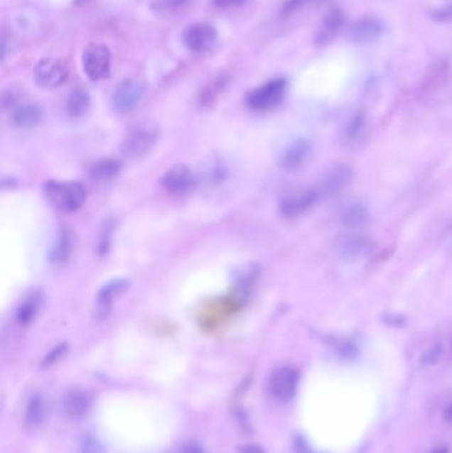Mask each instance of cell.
I'll return each instance as SVG.
<instances>
[{"label": "cell", "mask_w": 452, "mask_h": 453, "mask_svg": "<svg viewBox=\"0 0 452 453\" xmlns=\"http://www.w3.org/2000/svg\"><path fill=\"white\" fill-rule=\"evenodd\" d=\"M369 211L367 208H365L362 204H353L350 207L346 208L343 214V224L346 228L355 229V228H361L365 224L369 223Z\"/></svg>", "instance_id": "24"}, {"label": "cell", "mask_w": 452, "mask_h": 453, "mask_svg": "<svg viewBox=\"0 0 452 453\" xmlns=\"http://www.w3.org/2000/svg\"><path fill=\"white\" fill-rule=\"evenodd\" d=\"M73 248H75L73 234L69 229H61L48 249V261L53 266L67 264L72 256Z\"/></svg>", "instance_id": "14"}, {"label": "cell", "mask_w": 452, "mask_h": 453, "mask_svg": "<svg viewBox=\"0 0 452 453\" xmlns=\"http://www.w3.org/2000/svg\"><path fill=\"white\" fill-rule=\"evenodd\" d=\"M190 0H154V9L158 11H176L186 6Z\"/></svg>", "instance_id": "27"}, {"label": "cell", "mask_w": 452, "mask_h": 453, "mask_svg": "<svg viewBox=\"0 0 452 453\" xmlns=\"http://www.w3.org/2000/svg\"><path fill=\"white\" fill-rule=\"evenodd\" d=\"M82 70L90 81L99 82L108 79L112 70V53L107 45L90 43L82 52Z\"/></svg>", "instance_id": "3"}, {"label": "cell", "mask_w": 452, "mask_h": 453, "mask_svg": "<svg viewBox=\"0 0 452 453\" xmlns=\"http://www.w3.org/2000/svg\"><path fill=\"white\" fill-rule=\"evenodd\" d=\"M384 27L381 21L372 16H365L354 21L349 28V39L354 44H372L375 40L380 39L382 35Z\"/></svg>", "instance_id": "12"}, {"label": "cell", "mask_w": 452, "mask_h": 453, "mask_svg": "<svg viewBox=\"0 0 452 453\" xmlns=\"http://www.w3.org/2000/svg\"><path fill=\"white\" fill-rule=\"evenodd\" d=\"M145 94V85L138 80H127L118 85L113 96L112 105L119 114H127L137 108Z\"/></svg>", "instance_id": "8"}, {"label": "cell", "mask_w": 452, "mask_h": 453, "mask_svg": "<svg viewBox=\"0 0 452 453\" xmlns=\"http://www.w3.org/2000/svg\"><path fill=\"white\" fill-rule=\"evenodd\" d=\"M65 350H67V346L65 345H60L58 346L56 349H53L50 354H48V356L45 358L44 365H52V364H55V362L65 353Z\"/></svg>", "instance_id": "29"}, {"label": "cell", "mask_w": 452, "mask_h": 453, "mask_svg": "<svg viewBox=\"0 0 452 453\" xmlns=\"http://www.w3.org/2000/svg\"><path fill=\"white\" fill-rule=\"evenodd\" d=\"M444 419H446L448 423H452V403L447 407V410H446V413H444Z\"/></svg>", "instance_id": "32"}, {"label": "cell", "mask_w": 452, "mask_h": 453, "mask_svg": "<svg viewBox=\"0 0 452 453\" xmlns=\"http://www.w3.org/2000/svg\"><path fill=\"white\" fill-rule=\"evenodd\" d=\"M434 453H448V449H447V448H442V449H438V451H435Z\"/></svg>", "instance_id": "34"}, {"label": "cell", "mask_w": 452, "mask_h": 453, "mask_svg": "<svg viewBox=\"0 0 452 453\" xmlns=\"http://www.w3.org/2000/svg\"><path fill=\"white\" fill-rule=\"evenodd\" d=\"M311 0H288L283 9V16H291L297 11L301 10Z\"/></svg>", "instance_id": "28"}, {"label": "cell", "mask_w": 452, "mask_h": 453, "mask_svg": "<svg viewBox=\"0 0 452 453\" xmlns=\"http://www.w3.org/2000/svg\"><path fill=\"white\" fill-rule=\"evenodd\" d=\"M92 398L84 391H72L64 399V411L70 417H82L88 414Z\"/></svg>", "instance_id": "19"}, {"label": "cell", "mask_w": 452, "mask_h": 453, "mask_svg": "<svg viewBox=\"0 0 452 453\" xmlns=\"http://www.w3.org/2000/svg\"><path fill=\"white\" fill-rule=\"evenodd\" d=\"M243 453H263V451L259 447H246Z\"/></svg>", "instance_id": "33"}, {"label": "cell", "mask_w": 452, "mask_h": 453, "mask_svg": "<svg viewBox=\"0 0 452 453\" xmlns=\"http://www.w3.org/2000/svg\"><path fill=\"white\" fill-rule=\"evenodd\" d=\"M41 109L36 104H23L14 110L12 122L18 128L30 129L36 126L41 119Z\"/></svg>", "instance_id": "21"}, {"label": "cell", "mask_w": 452, "mask_h": 453, "mask_svg": "<svg viewBox=\"0 0 452 453\" xmlns=\"http://www.w3.org/2000/svg\"><path fill=\"white\" fill-rule=\"evenodd\" d=\"M158 139L159 129L157 125L148 121L137 122L127 130L121 142V153L129 160H139L151 153Z\"/></svg>", "instance_id": "2"}, {"label": "cell", "mask_w": 452, "mask_h": 453, "mask_svg": "<svg viewBox=\"0 0 452 453\" xmlns=\"http://www.w3.org/2000/svg\"><path fill=\"white\" fill-rule=\"evenodd\" d=\"M350 178H352V170L348 166L341 165V166H337V168H333L324 178L323 183L316 188H317L321 199L323 197H333L341 188L348 185Z\"/></svg>", "instance_id": "15"}, {"label": "cell", "mask_w": 452, "mask_h": 453, "mask_svg": "<svg viewBox=\"0 0 452 453\" xmlns=\"http://www.w3.org/2000/svg\"><path fill=\"white\" fill-rule=\"evenodd\" d=\"M217 30L208 23H195L183 32V44L193 53H203L217 41Z\"/></svg>", "instance_id": "9"}, {"label": "cell", "mask_w": 452, "mask_h": 453, "mask_svg": "<svg viewBox=\"0 0 452 453\" xmlns=\"http://www.w3.org/2000/svg\"><path fill=\"white\" fill-rule=\"evenodd\" d=\"M69 76V68L64 60L48 59L40 60L33 70V79L40 88H60Z\"/></svg>", "instance_id": "5"}, {"label": "cell", "mask_w": 452, "mask_h": 453, "mask_svg": "<svg viewBox=\"0 0 452 453\" xmlns=\"http://www.w3.org/2000/svg\"><path fill=\"white\" fill-rule=\"evenodd\" d=\"M228 85V77L226 76H217L206 84L198 94V101L202 107L212 105L217 97L225 92Z\"/></svg>", "instance_id": "22"}, {"label": "cell", "mask_w": 452, "mask_h": 453, "mask_svg": "<svg viewBox=\"0 0 452 453\" xmlns=\"http://www.w3.org/2000/svg\"><path fill=\"white\" fill-rule=\"evenodd\" d=\"M129 280L127 278H114L109 281L108 284L102 286L97 293V304H99V312L104 315H107L112 307V304L114 298L121 296L129 289Z\"/></svg>", "instance_id": "17"}, {"label": "cell", "mask_w": 452, "mask_h": 453, "mask_svg": "<svg viewBox=\"0 0 452 453\" xmlns=\"http://www.w3.org/2000/svg\"><path fill=\"white\" fill-rule=\"evenodd\" d=\"M321 199L317 188H308L289 194L281 199L279 209L285 217H297L305 214L309 208L313 207Z\"/></svg>", "instance_id": "10"}, {"label": "cell", "mask_w": 452, "mask_h": 453, "mask_svg": "<svg viewBox=\"0 0 452 453\" xmlns=\"http://www.w3.org/2000/svg\"><path fill=\"white\" fill-rule=\"evenodd\" d=\"M335 251L341 260L353 263L369 256L373 251V243L361 234H344L335 239Z\"/></svg>", "instance_id": "6"}, {"label": "cell", "mask_w": 452, "mask_h": 453, "mask_svg": "<svg viewBox=\"0 0 452 453\" xmlns=\"http://www.w3.org/2000/svg\"><path fill=\"white\" fill-rule=\"evenodd\" d=\"M122 170V163L118 159H101L89 168V175L96 182H109L117 177Z\"/></svg>", "instance_id": "20"}, {"label": "cell", "mask_w": 452, "mask_h": 453, "mask_svg": "<svg viewBox=\"0 0 452 453\" xmlns=\"http://www.w3.org/2000/svg\"><path fill=\"white\" fill-rule=\"evenodd\" d=\"M197 185V174L185 165L170 168L162 178V187L173 197H186L195 190Z\"/></svg>", "instance_id": "7"}, {"label": "cell", "mask_w": 452, "mask_h": 453, "mask_svg": "<svg viewBox=\"0 0 452 453\" xmlns=\"http://www.w3.org/2000/svg\"><path fill=\"white\" fill-rule=\"evenodd\" d=\"M344 26V15L340 11L329 12L316 32L315 41L318 45L332 43Z\"/></svg>", "instance_id": "16"}, {"label": "cell", "mask_w": 452, "mask_h": 453, "mask_svg": "<svg viewBox=\"0 0 452 453\" xmlns=\"http://www.w3.org/2000/svg\"><path fill=\"white\" fill-rule=\"evenodd\" d=\"M44 197L55 209L72 214L84 206L88 191L77 180H48L44 183Z\"/></svg>", "instance_id": "1"}, {"label": "cell", "mask_w": 452, "mask_h": 453, "mask_svg": "<svg viewBox=\"0 0 452 453\" xmlns=\"http://www.w3.org/2000/svg\"><path fill=\"white\" fill-rule=\"evenodd\" d=\"M246 0H212L214 6L220 10H226V9H235L244 3Z\"/></svg>", "instance_id": "30"}, {"label": "cell", "mask_w": 452, "mask_h": 453, "mask_svg": "<svg viewBox=\"0 0 452 453\" xmlns=\"http://www.w3.org/2000/svg\"><path fill=\"white\" fill-rule=\"evenodd\" d=\"M285 89L284 79L271 80L248 93L247 107L255 111H267L276 108L284 99Z\"/></svg>", "instance_id": "4"}, {"label": "cell", "mask_w": 452, "mask_h": 453, "mask_svg": "<svg viewBox=\"0 0 452 453\" xmlns=\"http://www.w3.org/2000/svg\"><path fill=\"white\" fill-rule=\"evenodd\" d=\"M45 411L47 408L44 399L39 395L32 396L26 408V422L32 427L40 425L45 419Z\"/></svg>", "instance_id": "25"}, {"label": "cell", "mask_w": 452, "mask_h": 453, "mask_svg": "<svg viewBox=\"0 0 452 453\" xmlns=\"http://www.w3.org/2000/svg\"><path fill=\"white\" fill-rule=\"evenodd\" d=\"M181 453H205V451L197 443H188L181 449Z\"/></svg>", "instance_id": "31"}, {"label": "cell", "mask_w": 452, "mask_h": 453, "mask_svg": "<svg viewBox=\"0 0 452 453\" xmlns=\"http://www.w3.org/2000/svg\"><path fill=\"white\" fill-rule=\"evenodd\" d=\"M41 300H43V297L38 290L31 292L23 298V301L20 302V305L16 309V321L19 325H30L31 322L35 320V317L39 313Z\"/></svg>", "instance_id": "18"}, {"label": "cell", "mask_w": 452, "mask_h": 453, "mask_svg": "<svg viewBox=\"0 0 452 453\" xmlns=\"http://www.w3.org/2000/svg\"><path fill=\"white\" fill-rule=\"evenodd\" d=\"M298 386V371L292 366H283L275 370L269 381V390L272 395L288 402L295 396Z\"/></svg>", "instance_id": "11"}, {"label": "cell", "mask_w": 452, "mask_h": 453, "mask_svg": "<svg viewBox=\"0 0 452 453\" xmlns=\"http://www.w3.org/2000/svg\"><path fill=\"white\" fill-rule=\"evenodd\" d=\"M90 97L85 89H75L67 99V111L70 117L80 119L88 113Z\"/></svg>", "instance_id": "23"}, {"label": "cell", "mask_w": 452, "mask_h": 453, "mask_svg": "<svg viewBox=\"0 0 452 453\" xmlns=\"http://www.w3.org/2000/svg\"><path fill=\"white\" fill-rule=\"evenodd\" d=\"M312 145L306 139H297L289 148L285 150L279 159V166L284 171H295L301 168L311 155Z\"/></svg>", "instance_id": "13"}, {"label": "cell", "mask_w": 452, "mask_h": 453, "mask_svg": "<svg viewBox=\"0 0 452 453\" xmlns=\"http://www.w3.org/2000/svg\"><path fill=\"white\" fill-rule=\"evenodd\" d=\"M80 452L81 453H105L102 444L93 436H87L82 439L80 445Z\"/></svg>", "instance_id": "26"}]
</instances>
